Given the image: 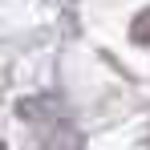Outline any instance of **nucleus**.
Listing matches in <instances>:
<instances>
[{
	"mask_svg": "<svg viewBox=\"0 0 150 150\" xmlns=\"http://www.w3.org/2000/svg\"><path fill=\"white\" fill-rule=\"evenodd\" d=\"M130 37H134L138 45H150V8L134 16V25H130Z\"/></svg>",
	"mask_w": 150,
	"mask_h": 150,
	"instance_id": "nucleus-1",
	"label": "nucleus"
},
{
	"mask_svg": "<svg viewBox=\"0 0 150 150\" xmlns=\"http://www.w3.org/2000/svg\"><path fill=\"white\" fill-rule=\"evenodd\" d=\"M0 150H4V142H0Z\"/></svg>",
	"mask_w": 150,
	"mask_h": 150,
	"instance_id": "nucleus-2",
	"label": "nucleus"
}]
</instances>
